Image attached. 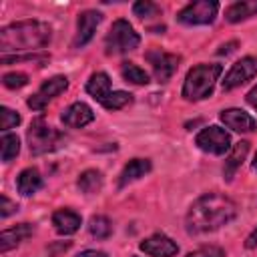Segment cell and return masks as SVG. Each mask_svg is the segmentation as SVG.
Returning <instances> with one entry per match:
<instances>
[{
	"mask_svg": "<svg viewBox=\"0 0 257 257\" xmlns=\"http://www.w3.org/2000/svg\"><path fill=\"white\" fill-rule=\"evenodd\" d=\"M237 217V205L221 193L201 195L187 211L185 227L191 235L213 233Z\"/></svg>",
	"mask_w": 257,
	"mask_h": 257,
	"instance_id": "6da1fadb",
	"label": "cell"
},
{
	"mask_svg": "<svg viewBox=\"0 0 257 257\" xmlns=\"http://www.w3.org/2000/svg\"><path fill=\"white\" fill-rule=\"evenodd\" d=\"M52 30L46 22L40 20H20L4 26L0 30V50L22 52V50H40L50 42Z\"/></svg>",
	"mask_w": 257,
	"mask_h": 257,
	"instance_id": "7a4b0ae2",
	"label": "cell"
},
{
	"mask_svg": "<svg viewBox=\"0 0 257 257\" xmlns=\"http://www.w3.org/2000/svg\"><path fill=\"white\" fill-rule=\"evenodd\" d=\"M223 72V66L221 64H197L193 66L187 76H185V82H183V98L185 100H203L207 96L213 94V88H215V82L219 80V74Z\"/></svg>",
	"mask_w": 257,
	"mask_h": 257,
	"instance_id": "3957f363",
	"label": "cell"
},
{
	"mask_svg": "<svg viewBox=\"0 0 257 257\" xmlns=\"http://www.w3.org/2000/svg\"><path fill=\"white\" fill-rule=\"evenodd\" d=\"M28 139V149L32 155H44V153H52L56 149H60L66 141L64 133H60L54 126H48L44 116H36L30 122V128L26 133Z\"/></svg>",
	"mask_w": 257,
	"mask_h": 257,
	"instance_id": "277c9868",
	"label": "cell"
},
{
	"mask_svg": "<svg viewBox=\"0 0 257 257\" xmlns=\"http://www.w3.org/2000/svg\"><path fill=\"white\" fill-rule=\"evenodd\" d=\"M141 36L126 20H114L106 38H104V52L106 54H124L139 48Z\"/></svg>",
	"mask_w": 257,
	"mask_h": 257,
	"instance_id": "5b68a950",
	"label": "cell"
},
{
	"mask_svg": "<svg viewBox=\"0 0 257 257\" xmlns=\"http://www.w3.org/2000/svg\"><path fill=\"white\" fill-rule=\"evenodd\" d=\"M217 12H219V2H215V0H197V2L187 4L177 14V20L181 24H189V26L211 24L215 20Z\"/></svg>",
	"mask_w": 257,
	"mask_h": 257,
	"instance_id": "8992f818",
	"label": "cell"
},
{
	"mask_svg": "<svg viewBox=\"0 0 257 257\" xmlns=\"http://www.w3.org/2000/svg\"><path fill=\"white\" fill-rule=\"evenodd\" d=\"M145 58L151 64L153 74H155V78L159 82H167L175 74V70L179 66V56L177 54H169V52H165V50H161L157 46L149 48L145 52Z\"/></svg>",
	"mask_w": 257,
	"mask_h": 257,
	"instance_id": "52a82bcc",
	"label": "cell"
},
{
	"mask_svg": "<svg viewBox=\"0 0 257 257\" xmlns=\"http://www.w3.org/2000/svg\"><path fill=\"white\" fill-rule=\"evenodd\" d=\"M68 88V78L58 74V76H52L48 80H44L40 84V88L26 100V104L32 108V110H42L52 98H56L58 94H62L64 90Z\"/></svg>",
	"mask_w": 257,
	"mask_h": 257,
	"instance_id": "ba28073f",
	"label": "cell"
},
{
	"mask_svg": "<svg viewBox=\"0 0 257 257\" xmlns=\"http://www.w3.org/2000/svg\"><path fill=\"white\" fill-rule=\"evenodd\" d=\"M195 145L211 155H225L231 147V137L221 126H207L195 137Z\"/></svg>",
	"mask_w": 257,
	"mask_h": 257,
	"instance_id": "9c48e42d",
	"label": "cell"
},
{
	"mask_svg": "<svg viewBox=\"0 0 257 257\" xmlns=\"http://www.w3.org/2000/svg\"><path fill=\"white\" fill-rule=\"evenodd\" d=\"M255 74H257V60L251 58V56H245V58L237 60L231 66V70L225 74L223 90H233V88L245 84L247 80H251Z\"/></svg>",
	"mask_w": 257,
	"mask_h": 257,
	"instance_id": "30bf717a",
	"label": "cell"
},
{
	"mask_svg": "<svg viewBox=\"0 0 257 257\" xmlns=\"http://www.w3.org/2000/svg\"><path fill=\"white\" fill-rule=\"evenodd\" d=\"M102 22V14L96 12V10H84L78 14V20H76V34H74V40H72V46L74 48H82L86 46L94 32H96V26Z\"/></svg>",
	"mask_w": 257,
	"mask_h": 257,
	"instance_id": "8fae6325",
	"label": "cell"
},
{
	"mask_svg": "<svg viewBox=\"0 0 257 257\" xmlns=\"http://www.w3.org/2000/svg\"><path fill=\"white\" fill-rule=\"evenodd\" d=\"M139 249L149 257H175L179 253V245L165 233H155L147 237L139 245Z\"/></svg>",
	"mask_w": 257,
	"mask_h": 257,
	"instance_id": "7c38bea8",
	"label": "cell"
},
{
	"mask_svg": "<svg viewBox=\"0 0 257 257\" xmlns=\"http://www.w3.org/2000/svg\"><path fill=\"white\" fill-rule=\"evenodd\" d=\"M221 122L235 133H251L257 128L255 118L241 108H225L221 112Z\"/></svg>",
	"mask_w": 257,
	"mask_h": 257,
	"instance_id": "4fadbf2b",
	"label": "cell"
},
{
	"mask_svg": "<svg viewBox=\"0 0 257 257\" xmlns=\"http://www.w3.org/2000/svg\"><path fill=\"white\" fill-rule=\"evenodd\" d=\"M94 120V112L86 102H72L62 112V122L70 128H82Z\"/></svg>",
	"mask_w": 257,
	"mask_h": 257,
	"instance_id": "5bb4252c",
	"label": "cell"
},
{
	"mask_svg": "<svg viewBox=\"0 0 257 257\" xmlns=\"http://www.w3.org/2000/svg\"><path fill=\"white\" fill-rule=\"evenodd\" d=\"M80 215L70 211V209H58L52 213V225H54V231L58 235H72L80 229Z\"/></svg>",
	"mask_w": 257,
	"mask_h": 257,
	"instance_id": "9a60e30c",
	"label": "cell"
},
{
	"mask_svg": "<svg viewBox=\"0 0 257 257\" xmlns=\"http://www.w3.org/2000/svg\"><path fill=\"white\" fill-rule=\"evenodd\" d=\"M34 231V227L30 223H20L16 227H10V229H4L0 233V251L6 253L10 251L12 247H18L26 237H30Z\"/></svg>",
	"mask_w": 257,
	"mask_h": 257,
	"instance_id": "2e32d148",
	"label": "cell"
},
{
	"mask_svg": "<svg viewBox=\"0 0 257 257\" xmlns=\"http://www.w3.org/2000/svg\"><path fill=\"white\" fill-rule=\"evenodd\" d=\"M247 153H249V143H247V141H239V143L233 145L229 157L225 159V167H223V177H225V181H233V177H235V173L239 171V167L243 165Z\"/></svg>",
	"mask_w": 257,
	"mask_h": 257,
	"instance_id": "e0dca14e",
	"label": "cell"
},
{
	"mask_svg": "<svg viewBox=\"0 0 257 257\" xmlns=\"http://www.w3.org/2000/svg\"><path fill=\"white\" fill-rule=\"evenodd\" d=\"M149 171H151V161L149 159H131L118 175V187H126L128 183L145 177Z\"/></svg>",
	"mask_w": 257,
	"mask_h": 257,
	"instance_id": "ac0fdd59",
	"label": "cell"
},
{
	"mask_svg": "<svg viewBox=\"0 0 257 257\" xmlns=\"http://www.w3.org/2000/svg\"><path fill=\"white\" fill-rule=\"evenodd\" d=\"M16 187H18V193L24 195V197H30L34 195L40 187H42V175L38 173V169L30 167V169H24L18 179H16Z\"/></svg>",
	"mask_w": 257,
	"mask_h": 257,
	"instance_id": "d6986e66",
	"label": "cell"
},
{
	"mask_svg": "<svg viewBox=\"0 0 257 257\" xmlns=\"http://www.w3.org/2000/svg\"><path fill=\"white\" fill-rule=\"evenodd\" d=\"M86 92L94 98V100H98V102H102L108 94H110V78H108V74L106 72H94V74H90V78L86 80Z\"/></svg>",
	"mask_w": 257,
	"mask_h": 257,
	"instance_id": "ffe728a7",
	"label": "cell"
},
{
	"mask_svg": "<svg viewBox=\"0 0 257 257\" xmlns=\"http://www.w3.org/2000/svg\"><path fill=\"white\" fill-rule=\"evenodd\" d=\"M257 14V0H241V2H233L231 6H227L225 10V18L227 22H241L247 20L251 16Z\"/></svg>",
	"mask_w": 257,
	"mask_h": 257,
	"instance_id": "44dd1931",
	"label": "cell"
},
{
	"mask_svg": "<svg viewBox=\"0 0 257 257\" xmlns=\"http://www.w3.org/2000/svg\"><path fill=\"white\" fill-rule=\"evenodd\" d=\"M102 183H104L102 173L96 171V169H88V171L80 173V175H78V181H76L78 189H80L84 195H94V193H98V191L102 189Z\"/></svg>",
	"mask_w": 257,
	"mask_h": 257,
	"instance_id": "7402d4cb",
	"label": "cell"
},
{
	"mask_svg": "<svg viewBox=\"0 0 257 257\" xmlns=\"http://www.w3.org/2000/svg\"><path fill=\"white\" fill-rule=\"evenodd\" d=\"M88 231L96 239H106L112 233V223L104 215H92L90 221H88Z\"/></svg>",
	"mask_w": 257,
	"mask_h": 257,
	"instance_id": "603a6c76",
	"label": "cell"
},
{
	"mask_svg": "<svg viewBox=\"0 0 257 257\" xmlns=\"http://www.w3.org/2000/svg\"><path fill=\"white\" fill-rule=\"evenodd\" d=\"M120 74L126 82H133V84H147L149 82V74L141 66H137L135 62H122Z\"/></svg>",
	"mask_w": 257,
	"mask_h": 257,
	"instance_id": "cb8c5ba5",
	"label": "cell"
},
{
	"mask_svg": "<svg viewBox=\"0 0 257 257\" xmlns=\"http://www.w3.org/2000/svg\"><path fill=\"white\" fill-rule=\"evenodd\" d=\"M0 151H2V161L10 163L12 159H16V155L20 153V141L16 135H2L0 139Z\"/></svg>",
	"mask_w": 257,
	"mask_h": 257,
	"instance_id": "d4e9b609",
	"label": "cell"
},
{
	"mask_svg": "<svg viewBox=\"0 0 257 257\" xmlns=\"http://www.w3.org/2000/svg\"><path fill=\"white\" fill-rule=\"evenodd\" d=\"M131 100H133V94H128V92H124V90H112L100 104H102L106 110H118V108L126 106Z\"/></svg>",
	"mask_w": 257,
	"mask_h": 257,
	"instance_id": "484cf974",
	"label": "cell"
},
{
	"mask_svg": "<svg viewBox=\"0 0 257 257\" xmlns=\"http://www.w3.org/2000/svg\"><path fill=\"white\" fill-rule=\"evenodd\" d=\"M133 12H135V16H139L141 20H145V18L159 16L161 14V8L155 2H151V0H139V2L133 4Z\"/></svg>",
	"mask_w": 257,
	"mask_h": 257,
	"instance_id": "4316f807",
	"label": "cell"
},
{
	"mask_svg": "<svg viewBox=\"0 0 257 257\" xmlns=\"http://www.w3.org/2000/svg\"><path fill=\"white\" fill-rule=\"evenodd\" d=\"M20 114L8 106H0V128L2 131H8V128H14L16 124H20Z\"/></svg>",
	"mask_w": 257,
	"mask_h": 257,
	"instance_id": "83f0119b",
	"label": "cell"
},
{
	"mask_svg": "<svg viewBox=\"0 0 257 257\" xmlns=\"http://www.w3.org/2000/svg\"><path fill=\"white\" fill-rule=\"evenodd\" d=\"M2 84L10 90H16V88H22L28 84V76L24 72H8L2 76Z\"/></svg>",
	"mask_w": 257,
	"mask_h": 257,
	"instance_id": "f1b7e54d",
	"label": "cell"
},
{
	"mask_svg": "<svg viewBox=\"0 0 257 257\" xmlns=\"http://www.w3.org/2000/svg\"><path fill=\"white\" fill-rule=\"evenodd\" d=\"M185 257H225V251L215 245H205V247H199V249L187 253Z\"/></svg>",
	"mask_w": 257,
	"mask_h": 257,
	"instance_id": "f546056e",
	"label": "cell"
},
{
	"mask_svg": "<svg viewBox=\"0 0 257 257\" xmlns=\"http://www.w3.org/2000/svg\"><path fill=\"white\" fill-rule=\"evenodd\" d=\"M16 211H18V205L12 203L6 195H2V197H0V217H8V215H12V213H16Z\"/></svg>",
	"mask_w": 257,
	"mask_h": 257,
	"instance_id": "4dcf8cb0",
	"label": "cell"
},
{
	"mask_svg": "<svg viewBox=\"0 0 257 257\" xmlns=\"http://www.w3.org/2000/svg\"><path fill=\"white\" fill-rule=\"evenodd\" d=\"M245 100H247V104L249 106H253L255 110H257V84L247 92V96H245Z\"/></svg>",
	"mask_w": 257,
	"mask_h": 257,
	"instance_id": "1f68e13d",
	"label": "cell"
},
{
	"mask_svg": "<svg viewBox=\"0 0 257 257\" xmlns=\"http://www.w3.org/2000/svg\"><path fill=\"white\" fill-rule=\"evenodd\" d=\"M245 247L247 249H253V247H257V227L249 233V237L245 239Z\"/></svg>",
	"mask_w": 257,
	"mask_h": 257,
	"instance_id": "d6a6232c",
	"label": "cell"
},
{
	"mask_svg": "<svg viewBox=\"0 0 257 257\" xmlns=\"http://www.w3.org/2000/svg\"><path fill=\"white\" fill-rule=\"evenodd\" d=\"M76 257H108L104 251H96V249H86L82 253H78Z\"/></svg>",
	"mask_w": 257,
	"mask_h": 257,
	"instance_id": "836d02e7",
	"label": "cell"
},
{
	"mask_svg": "<svg viewBox=\"0 0 257 257\" xmlns=\"http://www.w3.org/2000/svg\"><path fill=\"white\" fill-rule=\"evenodd\" d=\"M235 46H237V42H229V44H223L221 50H217V52H219V54H227V52H231Z\"/></svg>",
	"mask_w": 257,
	"mask_h": 257,
	"instance_id": "e575fe53",
	"label": "cell"
},
{
	"mask_svg": "<svg viewBox=\"0 0 257 257\" xmlns=\"http://www.w3.org/2000/svg\"><path fill=\"white\" fill-rule=\"evenodd\" d=\"M253 169H257V155H255V159H253Z\"/></svg>",
	"mask_w": 257,
	"mask_h": 257,
	"instance_id": "d590c367",
	"label": "cell"
}]
</instances>
